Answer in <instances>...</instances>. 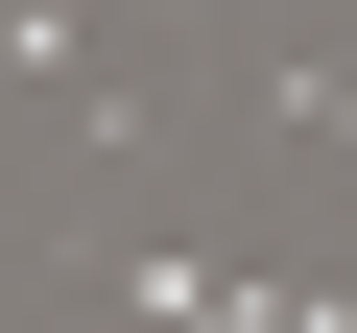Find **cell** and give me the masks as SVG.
I'll return each instance as SVG.
<instances>
[{"instance_id":"6da1fadb","label":"cell","mask_w":357,"mask_h":333,"mask_svg":"<svg viewBox=\"0 0 357 333\" xmlns=\"http://www.w3.org/2000/svg\"><path fill=\"white\" fill-rule=\"evenodd\" d=\"M262 119H286V143H357V72H333V48H262Z\"/></svg>"}]
</instances>
